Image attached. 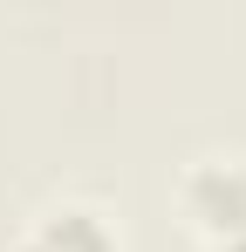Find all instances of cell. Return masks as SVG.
I'll return each mask as SVG.
<instances>
[{"label": "cell", "instance_id": "7a4b0ae2", "mask_svg": "<svg viewBox=\"0 0 246 252\" xmlns=\"http://www.w3.org/2000/svg\"><path fill=\"white\" fill-rule=\"evenodd\" d=\"M14 252H123V232L110 225L103 205H82V198H62V205H41Z\"/></svg>", "mask_w": 246, "mask_h": 252}, {"label": "cell", "instance_id": "6da1fadb", "mask_svg": "<svg viewBox=\"0 0 246 252\" xmlns=\"http://www.w3.org/2000/svg\"><path fill=\"white\" fill-rule=\"evenodd\" d=\"M178 211L205 252H246V150L192 157L178 177Z\"/></svg>", "mask_w": 246, "mask_h": 252}]
</instances>
